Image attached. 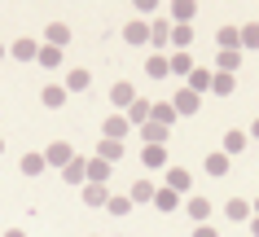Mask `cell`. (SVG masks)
<instances>
[{
	"label": "cell",
	"mask_w": 259,
	"mask_h": 237,
	"mask_svg": "<svg viewBox=\"0 0 259 237\" xmlns=\"http://www.w3.org/2000/svg\"><path fill=\"white\" fill-rule=\"evenodd\" d=\"M70 158H75V150H70L66 140H53V145L44 150V163H49V167H57V171H66Z\"/></svg>",
	"instance_id": "1"
},
{
	"label": "cell",
	"mask_w": 259,
	"mask_h": 237,
	"mask_svg": "<svg viewBox=\"0 0 259 237\" xmlns=\"http://www.w3.org/2000/svg\"><path fill=\"white\" fill-rule=\"evenodd\" d=\"M211 75H215V70H206V66H193V70H189V79H185V88L202 97V92H211Z\"/></svg>",
	"instance_id": "2"
},
{
	"label": "cell",
	"mask_w": 259,
	"mask_h": 237,
	"mask_svg": "<svg viewBox=\"0 0 259 237\" xmlns=\"http://www.w3.org/2000/svg\"><path fill=\"white\" fill-rule=\"evenodd\" d=\"M167 14L176 18V27H189L193 18H198V5L193 0H176V5H167Z\"/></svg>",
	"instance_id": "3"
},
{
	"label": "cell",
	"mask_w": 259,
	"mask_h": 237,
	"mask_svg": "<svg viewBox=\"0 0 259 237\" xmlns=\"http://www.w3.org/2000/svg\"><path fill=\"white\" fill-rule=\"evenodd\" d=\"M123 40L127 44H150V22H145V18H132V22L123 27Z\"/></svg>",
	"instance_id": "4"
},
{
	"label": "cell",
	"mask_w": 259,
	"mask_h": 237,
	"mask_svg": "<svg viewBox=\"0 0 259 237\" xmlns=\"http://www.w3.org/2000/svg\"><path fill=\"white\" fill-rule=\"evenodd\" d=\"M237 66H242V49H220V57H215L220 75H237Z\"/></svg>",
	"instance_id": "5"
},
{
	"label": "cell",
	"mask_w": 259,
	"mask_h": 237,
	"mask_svg": "<svg viewBox=\"0 0 259 237\" xmlns=\"http://www.w3.org/2000/svg\"><path fill=\"white\" fill-rule=\"evenodd\" d=\"M167 189H171V194H189V189H193V176L185 167H167Z\"/></svg>",
	"instance_id": "6"
},
{
	"label": "cell",
	"mask_w": 259,
	"mask_h": 237,
	"mask_svg": "<svg viewBox=\"0 0 259 237\" xmlns=\"http://www.w3.org/2000/svg\"><path fill=\"white\" fill-rule=\"evenodd\" d=\"M132 101H137V88L132 84H114L110 88V106H114V110H127Z\"/></svg>",
	"instance_id": "7"
},
{
	"label": "cell",
	"mask_w": 259,
	"mask_h": 237,
	"mask_svg": "<svg viewBox=\"0 0 259 237\" xmlns=\"http://www.w3.org/2000/svg\"><path fill=\"white\" fill-rule=\"evenodd\" d=\"M62 176H66L70 184H88V158H79V154H75V158L66 163V171H62Z\"/></svg>",
	"instance_id": "8"
},
{
	"label": "cell",
	"mask_w": 259,
	"mask_h": 237,
	"mask_svg": "<svg viewBox=\"0 0 259 237\" xmlns=\"http://www.w3.org/2000/svg\"><path fill=\"white\" fill-rule=\"evenodd\" d=\"M198 106H202V97H198V92H189V88H180L176 101H171V110H176V114H193Z\"/></svg>",
	"instance_id": "9"
},
{
	"label": "cell",
	"mask_w": 259,
	"mask_h": 237,
	"mask_svg": "<svg viewBox=\"0 0 259 237\" xmlns=\"http://www.w3.org/2000/svg\"><path fill=\"white\" fill-rule=\"evenodd\" d=\"M44 44L66 49V44H70V27H66V22H49V31H44Z\"/></svg>",
	"instance_id": "10"
},
{
	"label": "cell",
	"mask_w": 259,
	"mask_h": 237,
	"mask_svg": "<svg viewBox=\"0 0 259 237\" xmlns=\"http://www.w3.org/2000/svg\"><path fill=\"white\" fill-rule=\"evenodd\" d=\"M127 127H132V123H127L123 114H110L106 123H101V132H106V140H123V136H127Z\"/></svg>",
	"instance_id": "11"
},
{
	"label": "cell",
	"mask_w": 259,
	"mask_h": 237,
	"mask_svg": "<svg viewBox=\"0 0 259 237\" xmlns=\"http://www.w3.org/2000/svg\"><path fill=\"white\" fill-rule=\"evenodd\" d=\"M40 101H44V110H62V106H66V88H62V84H49L40 92Z\"/></svg>",
	"instance_id": "12"
},
{
	"label": "cell",
	"mask_w": 259,
	"mask_h": 237,
	"mask_svg": "<svg viewBox=\"0 0 259 237\" xmlns=\"http://www.w3.org/2000/svg\"><path fill=\"white\" fill-rule=\"evenodd\" d=\"M9 57H18V62H35V57H40V44L22 35V40H18L14 49H9Z\"/></svg>",
	"instance_id": "13"
},
{
	"label": "cell",
	"mask_w": 259,
	"mask_h": 237,
	"mask_svg": "<svg viewBox=\"0 0 259 237\" xmlns=\"http://www.w3.org/2000/svg\"><path fill=\"white\" fill-rule=\"evenodd\" d=\"M145 75H150V79H163V75H171V66H167V53H150V57H145Z\"/></svg>",
	"instance_id": "14"
},
{
	"label": "cell",
	"mask_w": 259,
	"mask_h": 237,
	"mask_svg": "<svg viewBox=\"0 0 259 237\" xmlns=\"http://www.w3.org/2000/svg\"><path fill=\"white\" fill-rule=\"evenodd\" d=\"M202 167H206V176H229V154H224V150H220V154H206Z\"/></svg>",
	"instance_id": "15"
},
{
	"label": "cell",
	"mask_w": 259,
	"mask_h": 237,
	"mask_svg": "<svg viewBox=\"0 0 259 237\" xmlns=\"http://www.w3.org/2000/svg\"><path fill=\"white\" fill-rule=\"evenodd\" d=\"M224 215H229L233 224H242V220H250V215H255V211H250V202H246V198H233L229 207H224Z\"/></svg>",
	"instance_id": "16"
},
{
	"label": "cell",
	"mask_w": 259,
	"mask_h": 237,
	"mask_svg": "<svg viewBox=\"0 0 259 237\" xmlns=\"http://www.w3.org/2000/svg\"><path fill=\"white\" fill-rule=\"evenodd\" d=\"M180 114L171 110V106H167V101H154V110H150V123H163V127H171L176 123Z\"/></svg>",
	"instance_id": "17"
},
{
	"label": "cell",
	"mask_w": 259,
	"mask_h": 237,
	"mask_svg": "<svg viewBox=\"0 0 259 237\" xmlns=\"http://www.w3.org/2000/svg\"><path fill=\"white\" fill-rule=\"evenodd\" d=\"M154 207L163 211V215H171V211L180 207V194H171V189H167V184H163V189H158V194H154Z\"/></svg>",
	"instance_id": "18"
},
{
	"label": "cell",
	"mask_w": 259,
	"mask_h": 237,
	"mask_svg": "<svg viewBox=\"0 0 259 237\" xmlns=\"http://www.w3.org/2000/svg\"><path fill=\"white\" fill-rule=\"evenodd\" d=\"M110 194H106V184H83V207H106Z\"/></svg>",
	"instance_id": "19"
},
{
	"label": "cell",
	"mask_w": 259,
	"mask_h": 237,
	"mask_svg": "<svg viewBox=\"0 0 259 237\" xmlns=\"http://www.w3.org/2000/svg\"><path fill=\"white\" fill-rule=\"evenodd\" d=\"M150 110H154V101H132V106H127V123H150Z\"/></svg>",
	"instance_id": "20"
},
{
	"label": "cell",
	"mask_w": 259,
	"mask_h": 237,
	"mask_svg": "<svg viewBox=\"0 0 259 237\" xmlns=\"http://www.w3.org/2000/svg\"><path fill=\"white\" fill-rule=\"evenodd\" d=\"M141 163H145V167H167V150L163 145H145V150H141Z\"/></svg>",
	"instance_id": "21"
},
{
	"label": "cell",
	"mask_w": 259,
	"mask_h": 237,
	"mask_svg": "<svg viewBox=\"0 0 259 237\" xmlns=\"http://www.w3.org/2000/svg\"><path fill=\"white\" fill-rule=\"evenodd\" d=\"M97 158H101V163H114V158H123V140H106V136H101V145H97Z\"/></svg>",
	"instance_id": "22"
},
{
	"label": "cell",
	"mask_w": 259,
	"mask_h": 237,
	"mask_svg": "<svg viewBox=\"0 0 259 237\" xmlns=\"http://www.w3.org/2000/svg\"><path fill=\"white\" fill-rule=\"evenodd\" d=\"M167 66H171V75L189 79V70H193V57H189V53H171V57H167Z\"/></svg>",
	"instance_id": "23"
},
{
	"label": "cell",
	"mask_w": 259,
	"mask_h": 237,
	"mask_svg": "<svg viewBox=\"0 0 259 237\" xmlns=\"http://www.w3.org/2000/svg\"><path fill=\"white\" fill-rule=\"evenodd\" d=\"M215 44H220V49H242V31H237V27H220L215 31Z\"/></svg>",
	"instance_id": "24"
},
{
	"label": "cell",
	"mask_w": 259,
	"mask_h": 237,
	"mask_svg": "<svg viewBox=\"0 0 259 237\" xmlns=\"http://www.w3.org/2000/svg\"><path fill=\"white\" fill-rule=\"evenodd\" d=\"M167 132H171V127H163V123H145V127H141L145 145H167Z\"/></svg>",
	"instance_id": "25"
},
{
	"label": "cell",
	"mask_w": 259,
	"mask_h": 237,
	"mask_svg": "<svg viewBox=\"0 0 259 237\" xmlns=\"http://www.w3.org/2000/svg\"><path fill=\"white\" fill-rule=\"evenodd\" d=\"M106 180H110V163L88 158V184H106Z\"/></svg>",
	"instance_id": "26"
},
{
	"label": "cell",
	"mask_w": 259,
	"mask_h": 237,
	"mask_svg": "<svg viewBox=\"0 0 259 237\" xmlns=\"http://www.w3.org/2000/svg\"><path fill=\"white\" fill-rule=\"evenodd\" d=\"M185 211H189V215H193L198 224H206V215H211V202H206V198L198 194V198H189V202H185Z\"/></svg>",
	"instance_id": "27"
},
{
	"label": "cell",
	"mask_w": 259,
	"mask_h": 237,
	"mask_svg": "<svg viewBox=\"0 0 259 237\" xmlns=\"http://www.w3.org/2000/svg\"><path fill=\"white\" fill-rule=\"evenodd\" d=\"M246 140H250V136H246V132H237V127H233V132H224V154H229V158H233V154H242Z\"/></svg>",
	"instance_id": "28"
},
{
	"label": "cell",
	"mask_w": 259,
	"mask_h": 237,
	"mask_svg": "<svg viewBox=\"0 0 259 237\" xmlns=\"http://www.w3.org/2000/svg\"><path fill=\"white\" fill-rule=\"evenodd\" d=\"M88 84H93V75H88V70H70V75H66V92H83V88H88Z\"/></svg>",
	"instance_id": "29"
},
{
	"label": "cell",
	"mask_w": 259,
	"mask_h": 237,
	"mask_svg": "<svg viewBox=\"0 0 259 237\" xmlns=\"http://www.w3.org/2000/svg\"><path fill=\"white\" fill-rule=\"evenodd\" d=\"M233 88H237V79H233V75H220V70L211 75V92H215V97H229Z\"/></svg>",
	"instance_id": "30"
},
{
	"label": "cell",
	"mask_w": 259,
	"mask_h": 237,
	"mask_svg": "<svg viewBox=\"0 0 259 237\" xmlns=\"http://www.w3.org/2000/svg\"><path fill=\"white\" fill-rule=\"evenodd\" d=\"M44 167H49V163H44V154H22V176H40Z\"/></svg>",
	"instance_id": "31"
},
{
	"label": "cell",
	"mask_w": 259,
	"mask_h": 237,
	"mask_svg": "<svg viewBox=\"0 0 259 237\" xmlns=\"http://www.w3.org/2000/svg\"><path fill=\"white\" fill-rule=\"evenodd\" d=\"M40 66H62V49H53V44H40V57H35Z\"/></svg>",
	"instance_id": "32"
},
{
	"label": "cell",
	"mask_w": 259,
	"mask_h": 237,
	"mask_svg": "<svg viewBox=\"0 0 259 237\" xmlns=\"http://www.w3.org/2000/svg\"><path fill=\"white\" fill-rule=\"evenodd\" d=\"M154 194H158V189H154L150 180H137V184H132V202H154Z\"/></svg>",
	"instance_id": "33"
},
{
	"label": "cell",
	"mask_w": 259,
	"mask_h": 237,
	"mask_svg": "<svg viewBox=\"0 0 259 237\" xmlns=\"http://www.w3.org/2000/svg\"><path fill=\"white\" fill-rule=\"evenodd\" d=\"M167 40H171V27H167V22H154V27H150V44H154V49H163Z\"/></svg>",
	"instance_id": "34"
},
{
	"label": "cell",
	"mask_w": 259,
	"mask_h": 237,
	"mask_svg": "<svg viewBox=\"0 0 259 237\" xmlns=\"http://www.w3.org/2000/svg\"><path fill=\"white\" fill-rule=\"evenodd\" d=\"M106 211H110V215H127V211H132V198H127V194L110 198V202H106Z\"/></svg>",
	"instance_id": "35"
},
{
	"label": "cell",
	"mask_w": 259,
	"mask_h": 237,
	"mask_svg": "<svg viewBox=\"0 0 259 237\" xmlns=\"http://www.w3.org/2000/svg\"><path fill=\"white\" fill-rule=\"evenodd\" d=\"M242 49H259V22H246L242 27Z\"/></svg>",
	"instance_id": "36"
},
{
	"label": "cell",
	"mask_w": 259,
	"mask_h": 237,
	"mask_svg": "<svg viewBox=\"0 0 259 237\" xmlns=\"http://www.w3.org/2000/svg\"><path fill=\"white\" fill-rule=\"evenodd\" d=\"M189 40H193V31H189V27H171V44H176V49H185Z\"/></svg>",
	"instance_id": "37"
},
{
	"label": "cell",
	"mask_w": 259,
	"mask_h": 237,
	"mask_svg": "<svg viewBox=\"0 0 259 237\" xmlns=\"http://www.w3.org/2000/svg\"><path fill=\"white\" fill-rule=\"evenodd\" d=\"M193 237H215V228H206V224H202V228H193Z\"/></svg>",
	"instance_id": "38"
},
{
	"label": "cell",
	"mask_w": 259,
	"mask_h": 237,
	"mask_svg": "<svg viewBox=\"0 0 259 237\" xmlns=\"http://www.w3.org/2000/svg\"><path fill=\"white\" fill-rule=\"evenodd\" d=\"M5 237H27V233H22V228H9V233H5Z\"/></svg>",
	"instance_id": "39"
},
{
	"label": "cell",
	"mask_w": 259,
	"mask_h": 237,
	"mask_svg": "<svg viewBox=\"0 0 259 237\" xmlns=\"http://www.w3.org/2000/svg\"><path fill=\"white\" fill-rule=\"evenodd\" d=\"M250 233H255V237H259V215H255V220H250Z\"/></svg>",
	"instance_id": "40"
},
{
	"label": "cell",
	"mask_w": 259,
	"mask_h": 237,
	"mask_svg": "<svg viewBox=\"0 0 259 237\" xmlns=\"http://www.w3.org/2000/svg\"><path fill=\"white\" fill-rule=\"evenodd\" d=\"M250 136H255V140H259V123H255V127H250Z\"/></svg>",
	"instance_id": "41"
},
{
	"label": "cell",
	"mask_w": 259,
	"mask_h": 237,
	"mask_svg": "<svg viewBox=\"0 0 259 237\" xmlns=\"http://www.w3.org/2000/svg\"><path fill=\"white\" fill-rule=\"evenodd\" d=\"M250 211H255V215H259V198H255V202H250Z\"/></svg>",
	"instance_id": "42"
},
{
	"label": "cell",
	"mask_w": 259,
	"mask_h": 237,
	"mask_svg": "<svg viewBox=\"0 0 259 237\" xmlns=\"http://www.w3.org/2000/svg\"><path fill=\"white\" fill-rule=\"evenodd\" d=\"M0 57H9V49H5V44H0Z\"/></svg>",
	"instance_id": "43"
},
{
	"label": "cell",
	"mask_w": 259,
	"mask_h": 237,
	"mask_svg": "<svg viewBox=\"0 0 259 237\" xmlns=\"http://www.w3.org/2000/svg\"><path fill=\"white\" fill-rule=\"evenodd\" d=\"M0 150H5V140H0Z\"/></svg>",
	"instance_id": "44"
}]
</instances>
